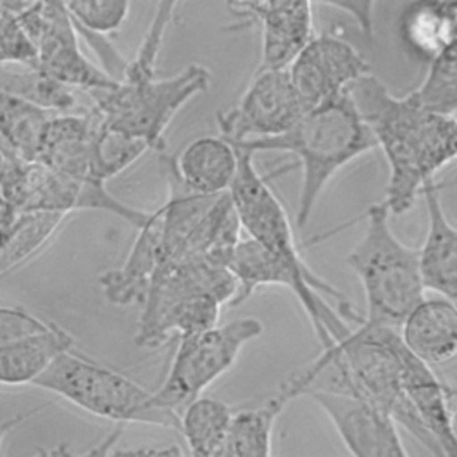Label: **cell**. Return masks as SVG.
Instances as JSON below:
<instances>
[{
    "mask_svg": "<svg viewBox=\"0 0 457 457\" xmlns=\"http://www.w3.org/2000/svg\"><path fill=\"white\" fill-rule=\"evenodd\" d=\"M350 95L389 166L384 205L389 214H403L421 186L453 161L455 116L425 111L411 93L391 95L371 71L352 84Z\"/></svg>",
    "mask_w": 457,
    "mask_h": 457,
    "instance_id": "obj_2",
    "label": "cell"
},
{
    "mask_svg": "<svg viewBox=\"0 0 457 457\" xmlns=\"http://www.w3.org/2000/svg\"><path fill=\"white\" fill-rule=\"evenodd\" d=\"M232 14L246 25L261 27V62L257 70L287 68L314 36L312 0H227Z\"/></svg>",
    "mask_w": 457,
    "mask_h": 457,
    "instance_id": "obj_13",
    "label": "cell"
},
{
    "mask_svg": "<svg viewBox=\"0 0 457 457\" xmlns=\"http://www.w3.org/2000/svg\"><path fill=\"white\" fill-rule=\"evenodd\" d=\"M93 129L95 120L89 109L54 112L43 127L36 161L75 179H95L91 170Z\"/></svg>",
    "mask_w": 457,
    "mask_h": 457,
    "instance_id": "obj_18",
    "label": "cell"
},
{
    "mask_svg": "<svg viewBox=\"0 0 457 457\" xmlns=\"http://www.w3.org/2000/svg\"><path fill=\"white\" fill-rule=\"evenodd\" d=\"M0 89L21 96L52 112H73V87L61 84L37 66L0 64Z\"/></svg>",
    "mask_w": 457,
    "mask_h": 457,
    "instance_id": "obj_26",
    "label": "cell"
},
{
    "mask_svg": "<svg viewBox=\"0 0 457 457\" xmlns=\"http://www.w3.org/2000/svg\"><path fill=\"white\" fill-rule=\"evenodd\" d=\"M262 330L257 318L245 316L179 337L166 377L154 391L157 402L180 412L186 403L227 373L245 345L259 337Z\"/></svg>",
    "mask_w": 457,
    "mask_h": 457,
    "instance_id": "obj_8",
    "label": "cell"
},
{
    "mask_svg": "<svg viewBox=\"0 0 457 457\" xmlns=\"http://www.w3.org/2000/svg\"><path fill=\"white\" fill-rule=\"evenodd\" d=\"M232 407L211 396H196L179 412V430L196 457H221Z\"/></svg>",
    "mask_w": 457,
    "mask_h": 457,
    "instance_id": "obj_23",
    "label": "cell"
},
{
    "mask_svg": "<svg viewBox=\"0 0 457 457\" xmlns=\"http://www.w3.org/2000/svg\"><path fill=\"white\" fill-rule=\"evenodd\" d=\"M428 228L423 245L418 248L420 273L425 289L448 300L457 298V228L446 218L441 204L439 186L427 180L421 186Z\"/></svg>",
    "mask_w": 457,
    "mask_h": 457,
    "instance_id": "obj_15",
    "label": "cell"
},
{
    "mask_svg": "<svg viewBox=\"0 0 457 457\" xmlns=\"http://www.w3.org/2000/svg\"><path fill=\"white\" fill-rule=\"evenodd\" d=\"M46 111L21 96L0 89V146L21 159H36Z\"/></svg>",
    "mask_w": 457,
    "mask_h": 457,
    "instance_id": "obj_25",
    "label": "cell"
},
{
    "mask_svg": "<svg viewBox=\"0 0 457 457\" xmlns=\"http://www.w3.org/2000/svg\"><path fill=\"white\" fill-rule=\"evenodd\" d=\"M409 355L396 327L357 323L343 337L321 348V353L295 371L277 391L287 403L311 389H327L364 398L384 409L430 453L441 448L418 418L403 391V368Z\"/></svg>",
    "mask_w": 457,
    "mask_h": 457,
    "instance_id": "obj_1",
    "label": "cell"
},
{
    "mask_svg": "<svg viewBox=\"0 0 457 457\" xmlns=\"http://www.w3.org/2000/svg\"><path fill=\"white\" fill-rule=\"evenodd\" d=\"M407 350L428 366L452 361L457 352V309L445 296L421 298L398 325Z\"/></svg>",
    "mask_w": 457,
    "mask_h": 457,
    "instance_id": "obj_17",
    "label": "cell"
},
{
    "mask_svg": "<svg viewBox=\"0 0 457 457\" xmlns=\"http://www.w3.org/2000/svg\"><path fill=\"white\" fill-rule=\"evenodd\" d=\"M14 209L7 204V200L0 195V237H2V234L5 232V228L9 227V223H11V220L14 218Z\"/></svg>",
    "mask_w": 457,
    "mask_h": 457,
    "instance_id": "obj_35",
    "label": "cell"
},
{
    "mask_svg": "<svg viewBox=\"0 0 457 457\" xmlns=\"http://www.w3.org/2000/svg\"><path fill=\"white\" fill-rule=\"evenodd\" d=\"M305 111L286 68L255 70L239 102L218 112L220 136L232 145L278 136L291 129Z\"/></svg>",
    "mask_w": 457,
    "mask_h": 457,
    "instance_id": "obj_9",
    "label": "cell"
},
{
    "mask_svg": "<svg viewBox=\"0 0 457 457\" xmlns=\"http://www.w3.org/2000/svg\"><path fill=\"white\" fill-rule=\"evenodd\" d=\"M286 70L309 109L348 91L352 84L370 73V64L352 43L320 34L300 48Z\"/></svg>",
    "mask_w": 457,
    "mask_h": 457,
    "instance_id": "obj_11",
    "label": "cell"
},
{
    "mask_svg": "<svg viewBox=\"0 0 457 457\" xmlns=\"http://www.w3.org/2000/svg\"><path fill=\"white\" fill-rule=\"evenodd\" d=\"M420 107L428 112L455 116L457 111V52L448 46L428 61V73L421 86L411 91Z\"/></svg>",
    "mask_w": 457,
    "mask_h": 457,
    "instance_id": "obj_28",
    "label": "cell"
},
{
    "mask_svg": "<svg viewBox=\"0 0 457 457\" xmlns=\"http://www.w3.org/2000/svg\"><path fill=\"white\" fill-rule=\"evenodd\" d=\"M73 345V336L55 323L41 332L0 345V386L32 384L61 352Z\"/></svg>",
    "mask_w": 457,
    "mask_h": 457,
    "instance_id": "obj_20",
    "label": "cell"
},
{
    "mask_svg": "<svg viewBox=\"0 0 457 457\" xmlns=\"http://www.w3.org/2000/svg\"><path fill=\"white\" fill-rule=\"evenodd\" d=\"M457 2L411 0L400 18V34L405 45L430 61L455 45Z\"/></svg>",
    "mask_w": 457,
    "mask_h": 457,
    "instance_id": "obj_21",
    "label": "cell"
},
{
    "mask_svg": "<svg viewBox=\"0 0 457 457\" xmlns=\"http://www.w3.org/2000/svg\"><path fill=\"white\" fill-rule=\"evenodd\" d=\"M237 162V148L223 136H200L189 141L177 157H171L177 177L198 195L227 193Z\"/></svg>",
    "mask_w": 457,
    "mask_h": 457,
    "instance_id": "obj_19",
    "label": "cell"
},
{
    "mask_svg": "<svg viewBox=\"0 0 457 457\" xmlns=\"http://www.w3.org/2000/svg\"><path fill=\"white\" fill-rule=\"evenodd\" d=\"M286 402L273 395L262 405L232 412L221 457H268L271 453L273 427Z\"/></svg>",
    "mask_w": 457,
    "mask_h": 457,
    "instance_id": "obj_24",
    "label": "cell"
},
{
    "mask_svg": "<svg viewBox=\"0 0 457 457\" xmlns=\"http://www.w3.org/2000/svg\"><path fill=\"white\" fill-rule=\"evenodd\" d=\"M403 391L418 418L430 432L443 457L457 455V434L453 423L455 391L441 380L428 364L409 352L403 368Z\"/></svg>",
    "mask_w": 457,
    "mask_h": 457,
    "instance_id": "obj_16",
    "label": "cell"
},
{
    "mask_svg": "<svg viewBox=\"0 0 457 457\" xmlns=\"http://www.w3.org/2000/svg\"><path fill=\"white\" fill-rule=\"evenodd\" d=\"M211 84V71L202 64H187L171 77L121 79L107 89L87 95L93 112L109 127L143 139L150 150H164V134L175 114Z\"/></svg>",
    "mask_w": 457,
    "mask_h": 457,
    "instance_id": "obj_6",
    "label": "cell"
},
{
    "mask_svg": "<svg viewBox=\"0 0 457 457\" xmlns=\"http://www.w3.org/2000/svg\"><path fill=\"white\" fill-rule=\"evenodd\" d=\"M236 146L253 155L257 152H287L300 161L302 184L296 223L305 227L330 179L359 155L377 148V143L348 89L309 107L286 132L246 139Z\"/></svg>",
    "mask_w": 457,
    "mask_h": 457,
    "instance_id": "obj_3",
    "label": "cell"
},
{
    "mask_svg": "<svg viewBox=\"0 0 457 457\" xmlns=\"http://www.w3.org/2000/svg\"><path fill=\"white\" fill-rule=\"evenodd\" d=\"M64 5L87 39L116 32L129 16L130 0H64Z\"/></svg>",
    "mask_w": 457,
    "mask_h": 457,
    "instance_id": "obj_29",
    "label": "cell"
},
{
    "mask_svg": "<svg viewBox=\"0 0 457 457\" xmlns=\"http://www.w3.org/2000/svg\"><path fill=\"white\" fill-rule=\"evenodd\" d=\"M46 407H48V405H41V407L30 409V411H27V412H20V414H16V416H12V418H9V420L0 421V450H2V443H4V439H5V436H7L9 432H12L18 425H21L23 421H27L29 418H32L34 414L41 412V411H43V409H46Z\"/></svg>",
    "mask_w": 457,
    "mask_h": 457,
    "instance_id": "obj_34",
    "label": "cell"
},
{
    "mask_svg": "<svg viewBox=\"0 0 457 457\" xmlns=\"http://www.w3.org/2000/svg\"><path fill=\"white\" fill-rule=\"evenodd\" d=\"M346 264L361 280L366 302L362 323L396 327L425 296L418 248L402 243L389 227V211L373 204L366 228L346 255Z\"/></svg>",
    "mask_w": 457,
    "mask_h": 457,
    "instance_id": "obj_4",
    "label": "cell"
},
{
    "mask_svg": "<svg viewBox=\"0 0 457 457\" xmlns=\"http://www.w3.org/2000/svg\"><path fill=\"white\" fill-rule=\"evenodd\" d=\"M70 216L54 211H16L0 237V277L36 257Z\"/></svg>",
    "mask_w": 457,
    "mask_h": 457,
    "instance_id": "obj_22",
    "label": "cell"
},
{
    "mask_svg": "<svg viewBox=\"0 0 457 457\" xmlns=\"http://www.w3.org/2000/svg\"><path fill=\"white\" fill-rule=\"evenodd\" d=\"M37 54L32 39L14 14L0 12V64L36 66Z\"/></svg>",
    "mask_w": 457,
    "mask_h": 457,
    "instance_id": "obj_31",
    "label": "cell"
},
{
    "mask_svg": "<svg viewBox=\"0 0 457 457\" xmlns=\"http://www.w3.org/2000/svg\"><path fill=\"white\" fill-rule=\"evenodd\" d=\"M334 9H339L353 18L361 32L368 37H373L375 29V4L377 0H314Z\"/></svg>",
    "mask_w": 457,
    "mask_h": 457,
    "instance_id": "obj_33",
    "label": "cell"
},
{
    "mask_svg": "<svg viewBox=\"0 0 457 457\" xmlns=\"http://www.w3.org/2000/svg\"><path fill=\"white\" fill-rule=\"evenodd\" d=\"M75 407L116 423H146L179 430V412L161 405L154 391L73 352H61L30 384Z\"/></svg>",
    "mask_w": 457,
    "mask_h": 457,
    "instance_id": "obj_5",
    "label": "cell"
},
{
    "mask_svg": "<svg viewBox=\"0 0 457 457\" xmlns=\"http://www.w3.org/2000/svg\"><path fill=\"white\" fill-rule=\"evenodd\" d=\"M95 129H93V141H91V170L93 177L107 182L109 179L116 177L130 164H134L150 146L127 132H121L114 127H109L98 120V116L89 107Z\"/></svg>",
    "mask_w": 457,
    "mask_h": 457,
    "instance_id": "obj_27",
    "label": "cell"
},
{
    "mask_svg": "<svg viewBox=\"0 0 457 457\" xmlns=\"http://www.w3.org/2000/svg\"><path fill=\"white\" fill-rule=\"evenodd\" d=\"M52 321L25 311L23 307L0 305V345L48 328Z\"/></svg>",
    "mask_w": 457,
    "mask_h": 457,
    "instance_id": "obj_32",
    "label": "cell"
},
{
    "mask_svg": "<svg viewBox=\"0 0 457 457\" xmlns=\"http://www.w3.org/2000/svg\"><path fill=\"white\" fill-rule=\"evenodd\" d=\"M332 421L341 441L357 457H405L398 425L375 403L337 391L311 389L305 393Z\"/></svg>",
    "mask_w": 457,
    "mask_h": 457,
    "instance_id": "obj_12",
    "label": "cell"
},
{
    "mask_svg": "<svg viewBox=\"0 0 457 457\" xmlns=\"http://www.w3.org/2000/svg\"><path fill=\"white\" fill-rule=\"evenodd\" d=\"M180 0H159L155 14L148 25V30L141 41V46L132 61L127 62V68L121 79H139L157 73V55L161 52L166 30L171 23L173 12Z\"/></svg>",
    "mask_w": 457,
    "mask_h": 457,
    "instance_id": "obj_30",
    "label": "cell"
},
{
    "mask_svg": "<svg viewBox=\"0 0 457 457\" xmlns=\"http://www.w3.org/2000/svg\"><path fill=\"white\" fill-rule=\"evenodd\" d=\"M236 146V145H234ZM237 148L239 162L228 196L241 228L273 253L296 266H307L300 255L291 221L268 182L253 164V154Z\"/></svg>",
    "mask_w": 457,
    "mask_h": 457,
    "instance_id": "obj_10",
    "label": "cell"
},
{
    "mask_svg": "<svg viewBox=\"0 0 457 457\" xmlns=\"http://www.w3.org/2000/svg\"><path fill=\"white\" fill-rule=\"evenodd\" d=\"M161 262V216L155 209L137 227V236L121 266L107 270L98 277L104 296L109 303L120 307L141 305Z\"/></svg>",
    "mask_w": 457,
    "mask_h": 457,
    "instance_id": "obj_14",
    "label": "cell"
},
{
    "mask_svg": "<svg viewBox=\"0 0 457 457\" xmlns=\"http://www.w3.org/2000/svg\"><path fill=\"white\" fill-rule=\"evenodd\" d=\"M0 195L14 211H105L139 227L148 211L123 204L105 182L59 173L36 159H21L0 146Z\"/></svg>",
    "mask_w": 457,
    "mask_h": 457,
    "instance_id": "obj_7",
    "label": "cell"
}]
</instances>
